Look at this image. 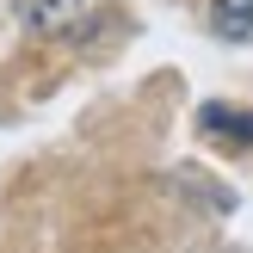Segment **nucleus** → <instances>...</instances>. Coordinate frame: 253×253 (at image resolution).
I'll return each instance as SVG.
<instances>
[{
	"mask_svg": "<svg viewBox=\"0 0 253 253\" xmlns=\"http://www.w3.org/2000/svg\"><path fill=\"white\" fill-rule=\"evenodd\" d=\"M198 130H204L216 148H253V111H241V105H204L198 111Z\"/></svg>",
	"mask_w": 253,
	"mask_h": 253,
	"instance_id": "1",
	"label": "nucleus"
},
{
	"mask_svg": "<svg viewBox=\"0 0 253 253\" xmlns=\"http://www.w3.org/2000/svg\"><path fill=\"white\" fill-rule=\"evenodd\" d=\"M210 25L229 43H253V0H210Z\"/></svg>",
	"mask_w": 253,
	"mask_h": 253,
	"instance_id": "2",
	"label": "nucleus"
}]
</instances>
